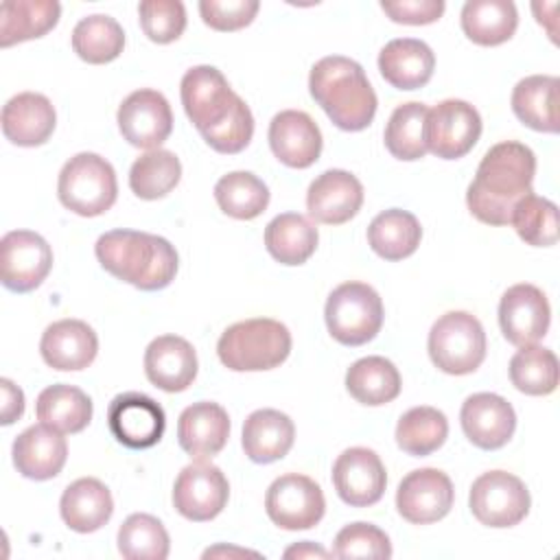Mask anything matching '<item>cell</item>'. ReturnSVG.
Segmentation results:
<instances>
[{"label":"cell","instance_id":"obj_27","mask_svg":"<svg viewBox=\"0 0 560 560\" xmlns=\"http://www.w3.org/2000/svg\"><path fill=\"white\" fill-rule=\"evenodd\" d=\"M435 68L433 50L413 37L387 42L378 52V70L396 90H418L429 83Z\"/></svg>","mask_w":560,"mask_h":560},{"label":"cell","instance_id":"obj_48","mask_svg":"<svg viewBox=\"0 0 560 560\" xmlns=\"http://www.w3.org/2000/svg\"><path fill=\"white\" fill-rule=\"evenodd\" d=\"M381 9L389 15V20L398 24H431L440 20L444 13V0H398V2H381Z\"/></svg>","mask_w":560,"mask_h":560},{"label":"cell","instance_id":"obj_6","mask_svg":"<svg viewBox=\"0 0 560 560\" xmlns=\"http://www.w3.org/2000/svg\"><path fill=\"white\" fill-rule=\"evenodd\" d=\"M59 201L79 217H98L107 212L118 197L114 166L98 153L72 155L57 182Z\"/></svg>","mask_w":560,"mask_h":560},{"label":"cell","instance_id":"obj_37","mask_svg":"<svg viewBox=\"0 0 560 560\" xmlns=\"http://www.w3.org/2000/svg\"><path fill=\"white\" fill-rule=\"evenodd\" d=\"M125 48V31L112 18L94 13L81 18L72 31V50L88 63H109Z\"/></svg>","mask_w":560,"mask_h":560},{"label":"cell","instance_id":"obj_23","mask_svg":"<svg viewBox=\"0 0 560 560\" xmlns=\"http://www.w3.org/2000/svg\"><path fill=\"white\" fill-rule=\"evenodd\" d=\"M39 352L52 370H85L96 359L98 337L94 328L81 319H59L44 330Z\"/></svg>","mask_w":560,"mask_h":560},{"label":"cell","instance_id":"obj_39","mask_svg":"<svg viewBox=\"0 0 560 560\" xmlns=\"http://www.w3.org/2000/svg\"><path fill=\"white\" fill-rule=\"evenodd\" d=\"M448 435L446 416L429 405L405 411L396 424V444L413 457H424L438 451Z\"/></svg>","mask_w":560,"mask_h":560},{"label":"cell","instance_id":"obj_12","mask_svg":"<svg viewBox=\"0 0 560 560\" xmlns=\"http://www.w3.org/2000/svg\"><path fill=\"white\" fill-rule=\"evenodd\" d=\"M52 267V249L44 236L31 230L7 232L0 241V278L9 291L37 289Z\"/></svg>","mask_w":560,"mask_h":560},{"label":"cell","instance_id":"obj_19","mask_svg":"<svg viewBox=\"0 0 560 560\" xmlns=\"http://www.w3.org/2000/svg\"><path fill=\"white\" fill-rule=\"evenodd\" d=\"M464 435L483 451H497L510 442L516 429L514 407L499 394L479 392L464 400L459 411Z\"/></svg>","mask_w":560,"mask_h":560},{"label":"cell","instance_id":"obj_32","mask_svg":"<svg viewBox=\"0 0 560 560\" xmlns=\"http://www.w3.org/2000/svg\"><path fill=\"white\" fill-rule=\"evenodd\" d=\"M317 228L298 212H282L265 228V247L282 265H302L317 249Z\"/></svg>","mask_w":560,"mask_h":560},{"label":"cell","instance_id":"obj_13","mask_svg":"<svg viewBox=\"0 0 560 560\" xmlns=\"http://www.w3.org/2000/svg\"><path fill=\"white\" fill-rule=\"evenodd\" d=\"M230 483L219 466L197 459L182 468L173 486L175 510L195 523L212 521L228 503Z\"/></svg>","mask_w":560,"mask_h":560},{"label":"cell","instance_id":"obj_2","mask_svg":"<svg viewBox=\"0 0 560 560\" xmlns=\"http://www.w3.org/2000/svg\"><path fill=\"white\" fill-rule=\"evenodd\" d=\"M536 155L516 140H505L486 151L475 179L466 190V203L475 219L488 225H510L516 203L532 192Z\"/></svg>","mask_w":560,"mask_h":560},{"label":"cell","instance_id":"obj_30","mask_svg":"<svg viewBox=\"0 0 560 560\" xmlns=\"http://www.w3.org/2000/svg\"><path fill=\"white\" fill-rule=\"evenodd\" d=\"M558 77L532 74L512 90V112L529 129L556 133L558 122Z\"/></svg>","mask_w":560,"mask_h":560},{"label":"cell","instance_id":"obj_26","mask_svg":"<svg viewBox=\"0 0 560 560\" xmlns=\"http://www.w3.org/2000/svg\"><path fill=\"white\" fill-rule=\"evenodd\" d=\"M0 120L9 142L18 147H39L52 136L57 114L44 94L22 92L7 101Z\"/></svg>","mask_w":560,"mask_h":560},{"label":"cell","instance_id":"obj_17","mask_svg":"<svg viewBox=\"0 0 560 560\" xmlns=\"http://www.w3.org/2000/svg\"><path fill=\"white\" fill-rule=\"evenodd\" d=\"M551 308L545 293L527 282L510 287L499 302V326L503 337L523 348L534 346L547 335Z\"/></svg>","mask_w":560,"mask_h":560},{"label":"cell","instance_id":"obj_42","mask_svg":"<svg viewBox=\"0 0 560 560\" xmlns=\"http://www.w3.org/2000/svg\"><path fill=\"white\" fill-rule=\"evenodd\" d=\"M510 381L527 396H547L558 387V359L549 348L523 346L510 359Z\"/></svg>","mask_w":560,"mask_h":560},{"label":"cell","instance_id":"obj_45","mask_svg":"<svg viewBox=\"0 0 560 560\" xmlns=\"http://www.w3.org/2000/svg\"><path fill=\"white\" fill-rule=\"evenodd\" d=\"M335 558H392L389 536L372 523H350L335 536L332 542Z\"/></svg>","mask_w":560,"mask_h":560},{"label":"cell","instance_id":"obj_49","mask_svg":"<svg viewBox=\"0 0 560 560\" xmlns=\"http://www.w3.org/2000/svg\"><path fill=\"white\" fill-rule=\"evenodd\" d=\"M0 389H2V420L0 422L7 427V424H13L24 413V394L11 378H2Z\"/></svg>","mask_w":560,"mask_h":560},{"label":"cell","instance_id":"obj_35","mask_svg":"<svg viewBox=\"0 0 560 560\" xmlns=\"http://www.w3.org/2000/svg\"><path fill=\"white\" fill-rule=\"evenodd\" d=\"M35 413L39 422L61 433H79L92 420V400L83 389L57 383L39 392Z\"/></svg>","mask_w":560,"mask_h":560},{"label":"cell","instance_id":"obj_18","mask_svg":"<svg viewBox=\"0 0 560 560\" xmlns=\"http://www.w3.org/2000/svg\"><path fill=\"white\" fill-rule=\"evenodd\" d=\"M332 483L343 503L368 508L381 501L387 486V472L372 448L352 446L335 459Z\"/></svg>","mask_w":560,"mask_h":560},{"label":"cell","instance_id":"obj_15","mask_svg":"<svg viewBox=\"0 0 560 560\" xmlns=\"http://www.w3.org/2000/svg\"><path fill=\"white\" fill-rule=\"evenodd\" d=\"M122 138L138 149H160L173 131V112L166 96L158 90H136L118 107L116 114Z\"/></svg>","mask_w":560,"mask_h":560},{"label":"cell","instance_id":"obj_43","mask_svg":"<svg viewBox=\"0 0 560 560\" xmlns=\"http://www.w3.org/2000/svg\"><path fill=\"white\" fill-rule=\"evenodd\" d=\"M118 551L127 560H164L171 551V538L162 521L138 512L122 521L118 529Z\"/></svg>","mask_w":560,"mask_h":560},{"label":"cell","instance_id":"obj_7","mask_svg":"<svg viewBox=\"0 0 560 560\" xmlns=\"http://www.w3.org/2000/svg\"><path fill=\"white\" fill-rule=\"evenodd\" d=\"M328 332L343 346L372 341L383 326V300L365 282H343L326 300L324 308Z\"/></svg>","mask_w":560,"mask_h":560},{"label":"cell","instance_id":"obj_31","mask_svg":"<svg viewBox=\"0 0 560 560\" xmlns=\"http://www.w3.org/2000/svg\"><path fill=\"white\" fill-rule=\"evenodd\" d=\"M61 4L55 0H4L0 4V46L35 39L59 22Z\"/></svg>","mask_w":560,"mask_h":560},{"label":"cell","instance_id":"obj_8","mask_svg":"<svg viewBox=\"0 0 560 560\" xmlns=\"http://www.w3.org/2000/svg\"><path fill=\"white\" fill-rule=\"evenodd\" d=\"M429 357L446 374L464 376L486 359V332L481 322L466 311H448L435 319L429 332Z\"/></svg>","mask_w":560,"mask_h":560},{"label":"cell","instance_id":"obj_46","mask_svg":"<svg viewBox=\"0 0 560 560\" xmlns=\"http://www.w3.org/2000/svg\"><path fill=\"white\" fill-rule=\"evenodd\" d=\"M138 15L144 35L155 44H171L186 28V9L179 0H144Z\"/></svg>","mask_w":560,"mask_h":560},{"label":"cell","instance_id":"obj_40","mask_svg":"<svg viewBox=\"0 0 560 560\" xmlns=\"http://www.w3.org/2000/svg\"><path fill=\"white\" fill-rule=\"evenodd\" d=\"M427 114L429 107L418 101L398 105L385 127V147L396 160L413 162L424 158L427 149Z\"/></svg>","mask_w":560,"mask_h":560},{"label":"cell","instance_id":"obj_4","mask_svg":"<svg viewBox=\"0 0 560 560\" xmlns=\"http://www.w3.org/2000/svg\"><path fill=\"white\" fill-rule=\"evenodd\" d=\"M308 92L326 116L343 131L365 129L376 114V92L354 59L328 55L308 74Z\"/></svg>","mask_w":560,"mask_h":560},{"label":"cell","instance_id":"obj_9","mask_svg":"<svg viewBox=\"0 0 560 560\" xmlns=\"http://www.w3.org/2000/svg\"><path fill=\"white\" fill-rule=\"evenodd\" d=\"M529 490L512 472L490 470L472 481L468 505L472 516L486 527H514L529 512Z\"/></svg>","mask_w":560,"mask_h":560},{"label":"cell","instance_id":"obj_22","mask_svg":"<svg viewBox=\"0 0 560 560\" xmlns=\"http://www.w3.org/2000/svg\"><path fill=\"white\" fill-rule=\"evenodd\" d=\"M144 374L162 392L188 389L197 376L195 348L177 335L155 337L144 350Z\"/></svg>","mask_w":560,"mask_h":560},{"label":"cell","instance_id":"obj_51","mask_svg":"<svg viewBox=\"0 0 560 560\" xmlns=\"http://www.w3.org/2000/svg\"><path fill=\"white\" fill-rule=\"evenodd\" d=\"M210 556H258L254 551H245V549H232V547H212L208 551H203V558H210Z\"/></svg>","mask_w":560,"mask_h":560},{"label":"cell","instance_id":"obj_25","mask_svg":"<svg viewBox=\"0 0 560 560\" xmlns=\"http://www.w3.org/2000/svg\"><path fill=\"white\" fill-rule=\"evenodd\" d=\"M230 438L228 411L210 400L192 402L177 420V442L195 459L217 455Z\"/></svg>","mask_w":560,"mask_h":560},{"label":"cell","instance_id":"obj_5","mask_svg":"<svg viewBox=\"0 0 560 560\" xmlns=\"http://www.w3.org/2000/svg\"><path fill=\"white\" fill-rule=\"evenodd\" d=\"M291 352V332L271 317L236 322L223 330L217 343L221 363L232 372L273 370Z\"/></svg>","mask_w":560,"mask_h":560},{"label":"cell","instance_id":"obj_38","mask_svg":"<svg viewBox=\"0 0 560 560\" xmlns=\"http://www.w3.org/2000/svg\"><path fill=\"white\" fill-rule=\"evenodd\" d=\"M214 199L228 217L249 221L269 206V188L249 171H232L214 184Z\"/></svg>","mask_w":560,"mask_h":560},{"label":"cell","instance_id":"obj_1","mask_svg":"<svg viewBox=\"0 0 560 560\" xmlns=\"http://www.w3.org/2000/svg\"><path fill=\"white\" fill-rule=\"evenodd\" d=\"M182 105L201 138L217 153H241L254 136V116L214 66L186 70L179 85Z\"/></svg>","mask_w":560,"mask_h":560},{"label":"cell","instance_id":"obj_24","mask_svg":"<svg viewBox=\"0 0 560 560\" xmlns=\"http://www.w3.org/2000/svg\"><path fill=\"white\" fill-rule=\"evenodd\" d=\"M68 444L61 431L39 422L22 431L13 442V466L26 479L46 481L61 472Z\"/></svg>","mask_w":560,"mask_h":560},{"label":"cell","instance_id":"obj_16","mask_svg":"<svg viewBox=\"0 0 560 560\" xmlns=\"http://www.w3.org/2000/svg\"><path fill=\"white\" fill-rule=\"evenodd\" d=\"M453 481L438 468L411 470L396 490L398 514L413 525H429L444 518L453 508Z\"/></svg>","mask_w":560,"mask_h":560},{"label":"cell","instance_id":"obj_11","mask_svg":"<svg viewBox=\"0 0 560 560\" xmlns=\"http://www.w3.org/2000/svg\"><path fill=\"white\" fill-rule=\"evenodd\" d=\"M427 149L442 160L464 158L481 136L479 112L459 98H446L427 114Z\"/></svg>","mask_w":560,"mask_h":560},{"label":"cell","instance_id":"obj_36","mask_svg":"<svg viewBox=\"0 0 560 560\" xmlns=\"http://www.w3.org/2000/svg\"><path fill=\"white\" fill-rule=\"evenodd\" d=\"M422 238L418 219L400 208H389L368 225V243L385 260H402L411 256Z\"/></svg>","mask_w":560,"mask_h":560},{"label":"cell","instance_id":"obj_3","mask_svg":"<svg viewBox=\"0 0 560 560\" xmlns=\"http://www.w3.org/2000/svg\"><path fill=\"white\" fill-rule=\"evenodd\" d=\"M94 254L105 271L140 291H160L175 280V247L149 232L112 230L98 236Z\"/></svg>","mask_w":560,"mask_h":560},{"label":"cell","instance_id":"obj_21","mask_svg":"<svg viewBox=\"0 0 560 560\" xmlns=\"http://www.w3.org/2000/svg\"><path fill=\"white\" fill-rule=\"evenodd\" d=\"M269 147L282 164L308 168L322 153V131L306 112L284 109L269 122Z\"/></svg>","mask_w":560,"mask_h":560},{"label":"cell","instance_id":"obj_29","mask_svg":"<svg viewBox=\"0 0 560 560\" xmlns=\"http://www.w3.org/2000/svg\"><path fill=\"white\" fill-rule=\"evenodd\" d=\"M295 440L293 420L278 409H256L243 424V451L256 464L282 459Z\"/></svg>","mask_w":560,"mask_h":560},{"label":"cell","instance_id":"obj_44","mask_svg":"<svg viewBox=\"0 0 560 560\" xmlns=\"http://www.w3.org/2000/svg\"><path fill=\"white\" fill-rule=\"evenodd\" d=\"M510 225L527 245L551 247L558 241V208L551 199L532 190L516 203Z\"/></svg>","mask_w":560,"mask_h":560},{"label":"cell","instance_id":"obj_10","mask_svg":"<svg viewBox=\"0 0 560 560\" xmlns=\"http://www.w3.org/2000/svg\"><path fill=\"white\" fill-rule=\"evenodd\" d=\"M265 510L271 523L280 529H311L322 521L326 499L322 488L311 477L287 472L273 479L267 488Z\"/></svg>","mask_w":560,"mask_h":560},{"label":"cell","instance_id":"obj_14","mask_svg":"<svg viewBox=\"0 0 560 560\" xmlns=\"http://www.w3.org/2000/svg\"><path fill=\"white\" fill-rule=\"evenodd\" d=\"M107 424L116 442L127 448L142 451L155 446L166 427V416L160 402L140 392L118 394L107 407Z\"/></svg>","mask_w":560,"mask_h":560},{"label":"cell","instance_id":"obj_41","mask_svg":"<svg viewBox=\"0 0 560 560\" xmlns=\"http://www.w3.org/2000/svg\"><path fill=\"white\" fill-rule=\"evenodd\" d=\"M182 179V162L173 151L153 149L140 155L129 171V188L136 197L153 201L166 197Z\"/></svg>","mask_w":560,"mask_h":560},{"label":"cell","instance_id":"obj_50","mask_svg":"<svg viewBox=\"0 0 560 560\" xmlns=\"http://www.w3.org/2000/svg\"><path fill=\"white\" fill-rule=\"evenodd\" d=\"M293 556H298V558H315V556L317 558H326L328 551H324L319 545H313V542L304 540V542H300L295 547H289L284 551V558H293Z\"/></svg>","mask_w":560,"mask_h":560},{"label":"cell","instance_id":"obj_28","mask_svg":"<svg viewBox=\"0 0 560 560\" xmlns=\"http://www.w3.org/2000/svg\"><path fill=\"white\" fill-rule=\"evenodd\" d=\"M59 512L72 532L92 534L112 518L114 499L103 481L94 477H81L63 490Z\"/></svg>","mask_w":560,"mask_h":560},{"label":"cell","instance_id":"obj_47","mask_svg":"<svg viewBox=\"0 0 560 560\" xmlns=\"http://www.w3.org/2000/svg\"><path fill=\"white\" fill-rule=\"evenodd\" d=\"M260 9L258 0H201V20L214 31H238L252 24Z\"/></svg>","mask_w":560,"mask_h":560},{"label":"cell","instance_id":"obj_33","mask_svg":"<svg viewBox=\"0 0 560 560\" xmlns=\"http://www.w3.org/2000/svg\"><path fill=\"white\" fill-rule=\"evenodd\" d=\"M516 26L518 13L512 0H468L462 7V31L479 46L508 42Z\"/></svg>","mask_w":560,"mask_h":560},{"label":"cell","instance_id":"obj_34","mask_svg":"<svg viewBox=\"0 0 560 560\" xmlns=\"http://www.w3.org/2000/svg\"><path fill=\"white\" fill-rule=\"evenodd\" d=\"M398 368L385 357H363L346 372V387L350 396L368 407L392 402L400 394Z\"/></svg>","mask_w":560,"mask_h":560},{"label":"cell","instance_id":"obj_20","mask_svg":"<svg viewBox=\"0 0 560 560\" xmlns=\"http://www.w3.org/2000/svg\"><path fill=\"white\" fill-rule=\"evenodd\" d=\"M363 206L361 182L341 168H330L317 175L306 192V210L311 219L326 225L350 221Z\"/></svg>","mask_w":560,"mask_h":560}]
</instances>
